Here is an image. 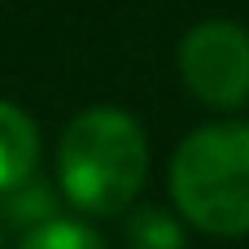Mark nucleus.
Returning <instances> with one entry per match:
<instances>
[{"mask_svg":"<svg viewBox=\"0 0 249 249\" xmlns=\"http://www.w3.org/2000/svg\"><path fill=\"white\" fill-rule=\"evenodd\" d=\"M184 88L210 109H245L249 105V26L232 18H206L184 31L175 53Z\"/></svg>","mask_w":249,"mask_h":249,"instance_id":"nucleus-3","label":"nucleus"},{"mask_svg":"<svg viewBox=\"0 0 249 249\" xmlns=\"http://www.w3.org/2000/svg\"><path fill=\"white\" fill-rule=\"evenodd\" d=\"M61 214V201H57V193L44 184V179H22L18 188H9L4 197H0V223L9 228H22V232H31V228H39V223H48V219H57Z\"/></svg>","mask_w":249,"mask_h":249,"instance_id":"nucleus-5","label":"nucleus"},{"mask_svg":"<svg viewBox=\"0 0 249 249\" xmlns=\"http://www.w3.org/2000/svg\"><path fill=\"white\" fill-rule=\"evenodd\" d=\"M18 249H109V245H105V236L88 219L57 214V219H48V223H39L31 232H22Z\"/></svg>","mask_w":249,"mask_h":249,"instance_id":"nucleus-7","label":"nucleus"},{"mask_svg":"<svg viewBox=\"0 0 249 249\" xmlns=\"http://www.w3.org/2000/svg\"><path fill=\"white\" fill-rule=\"evenodd\" d=\"M39 166V127L35 118L18 105L0 96V197L9 188H18L22 179H31Z\"/></svg>","mask_w":249,"mask_h":249,"instance_id":"nucleus-4","label":"nucleus"},{"mask_svg":"<svg viewBox=\"0 0 249 249\" xmlns=\"http://www.w3.org/2000/svg\"><path fill=\"white\" fill-rule=\"evenodd\" d=\"M184 219L162 206H140L127 214V241L131 249H184Z\"/></svg>","mask_w":249,"mask_h":249,"instance_id":"nucleus-6","label":"nucleus"},{"mask_svg":"<svg viewBox=\"0 0 249 249\" xmlns=\"http://www.w3.org/2000/svg\"><path fill=\"white\" fill-rule=\"evenodd\" d=\"M0 249H4V223H0Z\"/></svg>","mask_w":249,"mask_h":249,"instance_id":"nucleus-8","label":"nucleus"},{"mask_svg":"<svg viewBox=\"0 0 249 249\" xmlns=\"http://www.w3.org/2000/svg\"><path fill=\"white\" fill-rule=\"evenodd\" d=\"M166 188L175 214L210 236L249 232V123L223 118L188 131L171 158Z\"/></svg>","mask_w":249,"mask_h":249,"instance_id":"nucleus-2","label":"nucleus"},{"mask_svg":"<svg viewBox=\"0 0 249 249\" xmlns=\"http://www.w3.org/2000/svg\"><path fill=\"white\" fill-rule=\"evenodd\" d=\"M149 179V136L118 105L79 109L57 144V188L79 214H127Z\"/></svg>","mask_w":249,"mask_h":249,"instance_id":"nucleus-1","label":"nucleus"}]
</instances>
